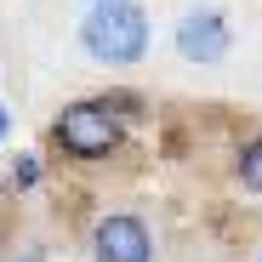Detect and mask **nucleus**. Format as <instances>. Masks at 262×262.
Here are the masks:
<instances>
[{
	"mask_svg": "<svg viewBox=\"0 0 262 262\" xmlns=\"http://www.w3.org/2000/svg\"><path fill=\"white\" fill-rule=\"evenodd\" d=\"M57 143L69 154H80V160H97V154H108L120 143V120H114L108 103H74L57 120Z\"/></svg>",
	"mask_w": 262,
	"mask_h": 262,
	"instance_id": "nucleus-2",
	"label": "nucleus"
},
{
	"mask_svg": "<svg viewBox=\"0 0 262 262\" xmlns=\"http://www.w3.org/2000/svg\"><path fill=\"white\" fill-rule=\"evenodd\" d=\"M0 131H6V108H0Z\"/></svg>",
	"mask_w": 262,
	"mask_h": 262,
	"instance_id": "nucleus-6",
	"label": "nucleus"
},
{
	"mask_svg": "<svg viewBox=\"0 0 262 262\" xmlns=\"http://www.w3.org/2000/svg\"><path fill=\"white\" fill-rule=\"evenodd\" d=\"M177 46L194 63H216V57H228V23L216 17V12H188L177 23Z\"/></svg>",
	"mask_w": 262,
	"mask_h": 262,
	"instance_id": "nucleus-3",
	"label": "nucleus"
},
{
	"mask_svg": "<svg viewBox=\"0 0 262 262\" xmlns=\"http://www.w3.org/2000/svg\"><path fill=\"white\" fill-rule=\"evenodd\" d=\"M239 177H245V188H256V194H262V137H251V143H245V154H239Z\"/></svg>",
	"mask_w": 262,
	"mask_h": 262,
	"instance_id": "nucleus-5",
	"label": "nucleus"
},
{
	"mask_svg": "<svg viewBox=\"0 0 262 262\" xmlns=\"http://www.w3.org/2000/svg\"><path fill=\"white\" fill-rule=\"evenodd\" d=\"M97 256L103 262H148V228L137 216H103L97 223Z\"/></svg>",
	"mask_w": 262,
	"mask_h": 262,
	"instance_id": "nucleus-4",
	"label": "nucleus"
},
{
	"mask_svg": "<svg viewBox=\"0 0 262 262\" xmlns=\"http://www.w3.org/2000/svg\"><path fill=\"white\" fill-rule=\"evenodd\" d=\"M85 52L103 57V63H137L148 52V17L131 6V0H97L92 17L80 29Z\"/></svg>",
	"mask_w": 262,
	"mask_h": 262,
	"instance_id": "nucleus-1",
	"label": "nucleus"
}]
</instances>
